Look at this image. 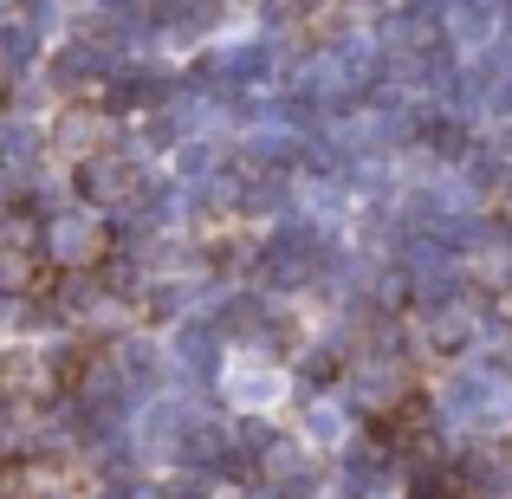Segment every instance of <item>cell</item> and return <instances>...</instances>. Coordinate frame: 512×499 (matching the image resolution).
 <instances>
[]
</instances>
